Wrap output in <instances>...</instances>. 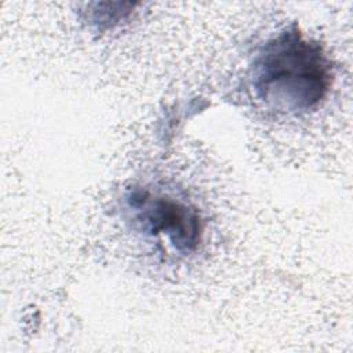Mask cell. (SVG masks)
<instances>
[{
    "label": "cell",
    "mask_w": 353,
    "mask_h": 353,
    "mask_svg": "<svg viewBox=\"0 0 353 353\" xmlns=\"http://www.w3.org/2000/svg\"><path fill=\"white\" fill-rule=\"evenodd\" d=\"M332 66L319 41L306 37L296 25L284 28L258 51L250 69L255 98L283 114L316 109L332 84Z\"/></svg>",
    "instance_id": "1"
},
{
    "label": "cell",
    "mask_w": 353,
    "mask_h": 353,
    "mask_svg": "<svg viewBox=\"0 0 353 353\" xmlns=\"http://www.w3.org/2000/svg\"><path fill=\"white\" fill-rule=\"evenodd\" d=\"M130 205L139 211L138 219L152 234H165L181 251H193L201 241L203 221L196 208L167 196L135 192Z\"/></svg>",
    "instance_id": "2"
}]
</instances>
